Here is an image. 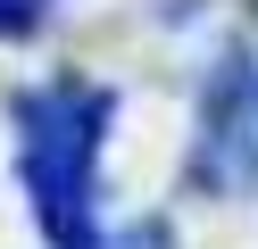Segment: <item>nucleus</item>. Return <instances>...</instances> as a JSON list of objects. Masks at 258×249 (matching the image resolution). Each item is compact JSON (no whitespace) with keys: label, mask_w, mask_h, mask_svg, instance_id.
Masks as SVG:
<instances>
[{"label":"nucleus","mask_w":258,"mask_h":249,"mask_svg":"<svg viewBox=\"0 0 258 249\" xmlns=\"http://www.w3.org/2000/svg\"><path fill=\"white\" fill-rule=\"evenodd\" d=\"M117 100L100 83H34V92L9 100V125H17V183L34 199V224L50 249H100V141Z\"/></svg>","instance_id":"1"},{"label":"nucleus","mask_w":258,"mask_h":249,"mask_svg":"<svg viewBox=\"0 0 258 249\" xmlns=\"http://www.w3.org/2000/svg\"><path fill=\"white\" fill-rule=\"evenodd\" d=\"M200 183L258 191V66H233L217 83V108H208V133H200Z\"/></svg>","instance_id":"2"},{"label":"nucleus","mask_w":258,"mask_h":249,"mask_svg":"<svg viewBox=\"0 0 258 249\" xmlns=\"http://www.w3.org/2000/svg\"><path fill=\"white\" fill-rule=\"evenodd\" d=\"M42 17H50V0H0V33H9V42H25Z\"/></svg>","instance_id":"3"}]
</instances>
